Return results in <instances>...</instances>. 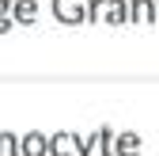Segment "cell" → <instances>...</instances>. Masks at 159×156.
Wrapping results in <instances>:
<instances>
[{"label":"cell","instance_id":"obj_1","mask_svg":"<svg viewBox=\"0 0 159 156\" xmlns=\"http://www.w3.org/2000/svg\"><path fill=\"white\" fill-rule=\"evenodd\" d=\"M87 23L125 27L129 23V0H87Z\"/></svg>","mask_w":159,"mask_h":156},{"label":"cell","instance_id":"obj_2","mask_svg":"<svg viewBox=\"0 0 159 156\" xmlns=\"http://www.w3.org/2000/svg\"><path fill=\"white\" fill-rule=\"evenodd\" d=\"M53 19L65 27H84L87 23V0H53Z\"/></svg>","mask_w":159,"mask_h":156},{"label":"cell","instance_id":"obj_3","mask_svg":"<svg viewBox=\"0 0 159 156\" xmlns=\"http://www.w3.org/2000/svg\"><path fill=\"white\" fill-rule=\"evenodd\" d=\"M84 152V141L76 133H53L49 137V156H80Z\"/></svg>","mask_w":159,"mask_h":156},{"label":"cell","instance_id":"obj_4","mask_svg":"<svg viewBox=\"0 0 159 156\" xmlns=\"http://www.w3.org/2000/svg\"><path fill=\"white\" fill-rule=\"evenodd\" d=\"M19 156H49V137L46 133H27V137H19Z\"/></svg>","mask_w":159,"mask_h":156},{"label":"cell","instance_id":"obj_5","mask_svg":"<svg viewBox=\"0 0 159 156\" xmlns=\"http://www.w3.org/2000/svg\"><path fill=\"white\" fill-rule=\"evenodd\" d=\"M155 0H129V23H155Z\"/></svg>","mask_w":159,"mask_h":156},{"label":"cell","instance_id":"obj_6","mask_svg":"<svg viewBox=\"0 0 159 156\" xmlns=\"http://www.w3.org/2000/svg\"><path fill=\"white\" fill-rule=\"evenodd\" d=\"M11 19L19 27H30L38 19V0H15V4H11Z\"/></svg>","mask_w":159,"mask_h":156},{"label":"cell","instance_id":"obj_7","mask_svg":"<svg viewBox=\"0 0 159 156\" xmlns=\"http://www.w3.org/2000/svg\"><path fill=\"white\" fill-rule=\"evenodd\" d=\"M114 156H140V137L136 133H117L114 137Z\"/></svg>","mask_w":159,"mask_h":156},{"label":"cell","instance_id":"obj_8","mask_svg":"<svg viewBox=\"0 0 159 156\" xmlns=\"http://www.w3.org/2000/svg\"><path fill=\"white\" fill-rule=\"evenodd\" d=\"M114 137H117V133L110 126H98L95 129V152L98 156H114Z\"/></svg>","mask_w":159,"mask_h":156},{"label":"cell","instance_id":"obj_9","mask_svg":"<svg viewBox=\"0 0 159 156\" xmlns=\"http://www.w3.org/2000/svg\"><path fill=\"white\" fill-rule=\"evenodd\" d=\"M11 4L15 0H0V34H8L15 27V19H11Z\"/></svg>","mask_w":159,"mask_h":156},{"label":"cell","instance_id":"obj_10","mask_svg":"<svg viewBox=\"0 0 159 156\" xmlns=\"http://www.w3.org/2000/svg\"><path fill=\"white\" fill-rule=\"evenodd\" d=\"M0 156H19V137L15 133H0Z\"/></svg>","mask_w":159,"mask_h":156},{"label":"cell","instance_id":"obj_11","mask_svg":"<svg viewBox=\"0 0 159 156\" xmlns=\"http://www.w3.org/2000/svg\"><path fill=\"white\" fill-rule=\"evenodd\" d=\"M155 12H159V0H155Z\"/></svg>","mask_w":159,"mask_h":156}]
</instances>
